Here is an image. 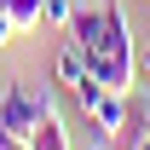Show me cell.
<instances>
[{
  "label": "cell",
  "instance_id": "obj_1",
  "mask_svg": "<svg viewBox=\"0 0 150 150\" xmlns=\"http://www.w3.org/2000/svg\"><path fill=\"white\" fill-rule=\"evenodd\" d=\"M40 115H46V110H40V98H35L29 81H12V87L0 93V121L18 133V139H29V133L40 127Z\"/></svg>",
  "mask_w": 150,
  "mask_h": 150
},
{
  "label": "cell",
  "instance_id": "obj_2",
  "mask_svg": "<svg viewBox=\"0 0 150 150\" xmlns=\"http://www.w3.org/2000/svg\"><path fill=\"white\" fill-rule=\"evenodd\" d=\"M87 75H93L104 93H133L139 87V58L133 52H93L87 58Z\"/></svg>",
  "mask_w": 150,
  "mask_h": 150
},
{
  "label": "cell",
  "instance_id": "obj_3",
  "mask_svg": "<svg viewBox=\"0 0 150 150\" xmlns=\"http://www.w3.org/2000/svg\"><path fill=\"white\" fill-rule=\"evenodd\" d=\"M64 35H69L87 58L104 52V6H98V12H93V6H75V18H69V29H64Z\"/></svg>",
  "mask_w": 150,
  "mask_h": 150
},
{
  "label": "cell",
  "instance_id": "obj_4",
  "mask_svg": "<svg viewBox=\"0 0 150 150\" xmlns=\"http://www.w3.org/2000/svg\"><path fill=\"white\" fill-rule=\"evenodd\" d=\"M52 81H58V87H75V81H87V52H81L69 35L58 40V52H52Z\"/></svg>",
  "mask_w": 150,
  "mask_h": 150
},
{
  "label": "cell",
  "instance_id": "obj_5",
  "mask_svg": "<svg viewBox=\"0 0 150 150\" xmlns=\"http://www.w3.org/2000/svg\"><path fill=\"white\" fill-rule=\"evenodd\" d=\"M104 52H139V40H133V29H127L121 0H104Z\"/></svg>",
  "mask_w": 150,
  "mask_h": 150
},
{
  "label": "cell",
  "instance_id": "obj_6",
  "mask_svg": "<svg viewBox=\"0 0 150 150\" xmlns=\"http://www.w3.org/2000/svg\"><path fill=\"white\" fill-rule=\"evenodd\" d=\"M0 12H6V23H12L18 35H29V29L46 23V0H0Z\"/></svg>",
  "mask_w": 150,
  "mask_h": 150
},
{
  "label": "cell",
  "instance_id": "obj_7",
  "mask_svg": "<svg viewBox=\"0 0 150 150\" xmlns=\"http://www.w3.org/2000/svg\"><path fill=\"white\" fill-rule=\"evenodd\" d=\"M29 150H69V127H64V115H40V127L29 133Z\"/></svg>",
  "mask_w": 150,
  "mask_h": 150
},
{
  "label": "cell",
  "instance_id": "obj_8",
  "mask_svg": "<svg viewBox=\"0 0 150 150\" xmlns=\"http://www.w3.org/2000/svg\"><path fill=\"white\" fill-rule=\"evenodd\" d=\"M69 98H75V110H81V115H93V104L104 98V87H98L93 75H87V81H75V87H69Z\"/></svg>",
  "mask_w": 150,
  "mask_h": 150
},
{
  "label": "cell",
  "instance_id": "obj_9",
  "mask_svg": "<svg viewBox=\"0 0 150 150\" xmlns=\"http://www.w3.org/2000/svg\"><path fill=\"white\" fill-rule=\"evenodd\" d=\"M69 18H75V0H46V23L69 29Z\"/></svg>",
  "mask_w": 150,
  "mask_h": 150
},
{
  "label": "cell",
  "instance_id": "obj_10",
  "mask_svg": "<svg viewBox=\"0 0 150 150\" xmlns=\"http://www.w3.org/2000/svg\"><path fill=\"white\" fill-rule=\"evenodd\" d=\"M133 58H139V87H150V40H144V46H139Z\"/></svg>",
  "mask_w": 150,
  "mask_h": 150
},
{
  "label": "cell",
  "instance_id": "obj_11",
  "mask_svg": "<svg viewBox=\"0 0 150 150\" xmlns=\"http://www.w3.org/2000/svg\"><path fill=\"white\" fill-rule=\"evenodd\" d=\"M144 133H150V87H144Z\"/></svg>",
  "mask_w": 150,
  "mask_h": 150
},
{
  "label": "cell",
  "instance_id": "obj_12",
  "mask_svg": "<svg viewBox=\"0 0 150 150\" xmlns=\"http://www.w3.org/2000/svg\"><path fill=\"white\" fill-rule=\"evenodd\" d=\"M133 150H150V133H144V139H139V144H133Z\"/></svg>",
  "mask_w": 150,
  "mask_h": 150
}]
</instances>
